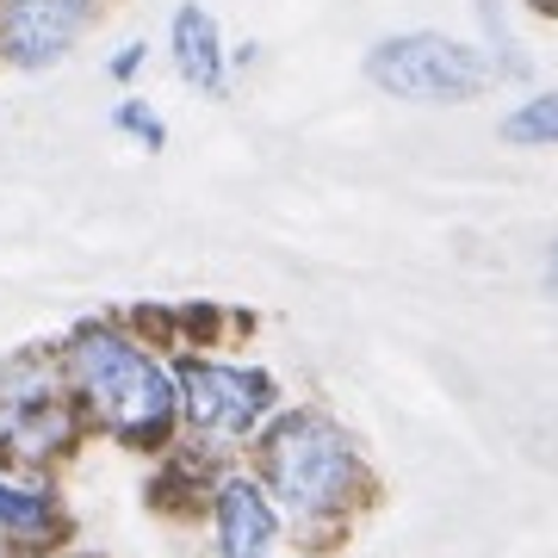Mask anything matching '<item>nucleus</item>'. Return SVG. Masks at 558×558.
<instances>
[{"label":"nucleus","instance_id":"1","mask_svg":"<svg viewBox=\"0 0 558 558\" xmlns=\"http://www.w3.org/2000/svg\"><path fill=\"white\" fill-rule=\"evenodd\" d=\"M57 354L94 447H119L156 465L180 453V379L168 341L137 329L124 311H100L69 323Z\"/></svg>","mask_w":558,"mask_h":558},{"label":"nucleus","instance_id":"2","mask_svg":"<svg viewBox=\"0 0 558 558\" xmlns=\"http://www.w3.org/2000/svg\"><path fill=\"white\" fill-rule=\"evenodd\" d=\"M255 478L292 521L299 553H336L379 502V465L366 440L317 398H292L248 447Z\"/></svg>","mask_w":558,"mask_h":558},{"label":"nucleus","instance_id":"3","mask_svg":"<svg viewBox=\"0 0 558 558\" xmlns=\"http://www.w3.org/2000/svg\"><path fill=\"white\" fill-rule=\"evenodd\" d=\"M180 379V453L199 465H230L248 459L260 428L292 403L279 373L255 354L230 348H174Z\"/></svg>","mask_w":558,"mask_h":558},{"label":"nucleus","instance_id":"4","mask_svg":"<svg viewBox=\"0 0 558 558\" xmlns=\"http://www.w3.org/2000/svg\"><path fill=\"white\" fill-rule=\"evenodd\" d=\"M87 447L94 440L69 398L57 341L7 348L0 354V459L25 472H69Z\"/></svg>","mask_w":558,"mask_h":558},{"label":"nucleus","instance_id":"5","mask_svg":"<svg viewBox=\"0 0 558 558\" xmlns=\"http://www.w3.org/2000/svg\"><path fill=\"white\" fill-rule=\"evenodd\" d=\"M360 75L373 94L403 106H472L497 87L478 44L440 32V25H410V32L373 38L360 57Z\"/></svg>","mask_w":558,"mask_h":558},{"label":"nucleus","instance_id":"6","mask_svg":"<svg viewBox=\"0 0 558 558\" xmlns=\"http://www.w3.org/2000/svg\"><path fill=\"white\" fill-rule=\"evenodd\" d=\"M193 521L205 527L211 558H292V553H299L292 521H286V509L274 502V490L255 478V465H248V459L205 465Z\"/></svg>","mask_w":558,"mask_h":558},{"label":"nucleus","instance_id":"7","mask_svg":"<svg viewBox=\"0 0 558 558\" xmlns=\"http://www.w3.org/2000/svg\"><path fill=\"white\" fill-rule=\"evenodd\" d=\"M112 0H0V69L50 75L94 38Z\"/></svg>","mask_w":558,"mask_h":558},{"label":"nucleus","instance_id":"8","mask_svg":"<svg viewBox=\"0 0 558 558\" xmlns=\"http://www.w3.org/2000/svg\"><path fill=\"white\" fill-rule=\"evenodd\" d=\"M75 539L62 472H25L0 459V558H38Z\"/></svg>","mask_w":558,"mask_h":558},{"label":"nucleus","instance_id":"9","mask_svg":"<svg viewBox=\"0 0 558 558\" xmlns=\"http://www.w3.org/2000/svg\"><path fill=\"white\" fill-rule=\"evenodd\" d=\"M161 50H168V69L186 94L199 100H230V38H223V20L205 7V0H174L168 13V32H161Z\"/></svg>","mask_w":558,"mask_h":558},{"label":"nucleus","instance_id":"10","mask_svg":"<svg viewBox=\"0 0 558 558\" xmlns=\"http://www.w3.org/2000/svg\"><path fill=\"white\" fill-rule=\"evenodd\" d=\"M472 20H478V50H484V62H490V81L497 87H534V50H527V38L515 32V7L509 0H472Z\"/></svg>","mask_w":558,"mask_h":558},{"label":"nucleus","instance_id":"11","mask_svg":"<svg viewBox=\"0 0 558 558\" xmlns=\"http://www.w3.org/2000/svg\"><path fill=\"white\" fill-rule=\"evenodd\" d=\"M497 137L509 149H558V87H527L497 119Z\"/></svg>","mask_w":558,"mask_h":558},{"label":"nucleus","instance_id":"12","mask_svg":"<svg viewBox=\"0 0 558 558\" xmlns=\"http://www.w3.org/2000/svg\"><path fill=\"white\" fill-rule=\"evenodd\" d=\"M106 124H112V131H119L124 143H137V149H149V156H161V149H168V119H161V112H156V100H149V94H137V87L112 100Z\"/></svg>","mask_w":558,"mask_h":558},{"label":"nucleus","instance_id":"13","mask_svg":"<svg viewBox=\"0 0 558 558\" xmlns=\"http://www.w3.org/2000/svg\"><path fill=\"white\" fill-rule=\"evenodd\" d=\"M149 57H156V50H149V38H119L112 50H106V81H112L119 94H131V87L149 75Z\"/></svg>","mask_w":558,"mask_h":558},{"label":"nucleus","instance_id":"14","mask_svg":"<svg viewBox=\"0 0 558 558\" xmlns=\"http://www.w3.org/2000/svg\"><path fill=\"white\" fill-rule=\"evenodd\" d=\"M260 62V44L255 38H242V44H230V75H248Z\"/></svg>","mask_w":558,"mask_h":558},{"label":"nucleus","instance_id":"15","mask_svg":"<svg viewBox=\"0 0 558 558\" xmlns=\"http://www.w3.org/2000/svg\"><path fill=\"white\" fill-rule=\"evenodd\" d=\"M38 558H112V553H100V546H81V539H69V546H50V553H38Z\"/></svg>","mask_w":558,"mask_h":558},{"label":"nucleus","instance_id":"16","mask_svg":"<svg viewBox=\"0 0 558 558\" xmlns=\"http://www.w3.org/2000/svg\"><path fill=\"white\" fill-rule=\"evenodd\" d=\"M527 13H546V20H558V0H521Z\"/></svg>","mask_w":558,"mask_h":558},{"label":"nucleus","instance_id":"17","mask_svg":"<svg viewBox=\"0 0 558 558\" xmlns=\"http://www.w3.org/2000/svg\"><path fill=\"white\" fill-rule=\"evenodd\" d=\"M546 286H553V292H558V242H553V248H546Z\"/></svg>","mask_w":558,"mask_h":558},{"label":"nucleus","instance_id":"18","mask_svg":"<svg viewBox=\"0 0 558 558\" xmlns=\"http://www.w3.org/2000/svg\"><path fill=\"white\" fill-rule=\"evenodd\" d=\"M292 558H311V553H292Z\"/></svg>","mask_w":558,"mask_h":558}]
</instances>
